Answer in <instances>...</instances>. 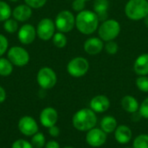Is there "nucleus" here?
<instances>
[{"label":"nucleus","mask_w":148,"mask_h":148,"mask_svg":"<svg viewBox=\"0 0 148 148\" xmlns=\"http://www.w3.org/2000/svg\"><path fill=\"white\" fill-rule=\"evenodd\" d=\"M100 19L92 10H84L75 16V27L84 35H91L99 28Z\"/></svg>","instance_id":"obj_1"},{"label":"nucleus","mask_w":148,"mask_h":148,"mask_svg":"<svg viewBox=\"0 0 148 148\" xmlns=\"http://www.w3.org/2000/svg\"><path fill=\"white\" fill-rule=\"evenodd\" d=\"M72 124L76 130L88 132L95 127L97 124V116L90 108H82L73 115Z\"/></svg>","instance_id":"obj_2"},{"label":"nucleus","mask_w":148,"mask_h":148,"mask_svg":"<svg viewBox=\"0 0 148 148\" xmlns=\"http://www.w3.org/2000/svg\"><path fill=\"white\" fill-rule=\"evenodd\" d=\"M126 16L133 21H140L148 15L147 0H129L125 6Z\"/></svg>","instance_id":"obj_3"},{"label":"nucleus","mask_w":148,"mask_h":148,"mask_svg":"<svg viewBox=\"0 0 148 148\" xmlns=\"http://www.w3.org/2000/svg\"><path fill=\"white\" fill-rule=\"evenodd\" d=\"M121 33V24L115 19H107L103 21L98 28L99 37L103 42L114 40Z\"/></svg>","instance_id":"obj_4"},{"label":"nucleus","mask_w":148,"mask_h":148,"mask_svg":"<svg viewBox=\"0 0 148 148\" xmlns=\"http://www.w3.org/2000/svg\"><path fill=\"white\" fill-rule=\"evenodd\" d=\"M55 24L59 32L68 33L75 26V16L69 10H62L56 15Z\"/></svg>","instance_id":"obj_5"},{"label":"nucleus","mask_w":148,"mask_h":148,"mask_svg":"<svg viewBox=\"0 0 148 148\" xmlns=\"http://www.w3.org/2000/svg\"><path fill=\"white\" fill-rule=\"evenodd\" d=\"M89 69V62L88 61L82 56L75 57L69 61L67 65L68 73L75 78L82 77L85 75Z\"/></svg>","instance_id":"obj_6"},{"label":"nucleus","mask_w":148,"mask_h":148,"mask_svg":"<svg viewBox=\"0 0 148 148\" xmlns=\"http://www.w3.org/2000/svg\"><path fill=\"white\" fill-rule=\"evenodd\" d=\"M36 81L42 89H50L56 86L57 82V76L51 68L43 67L38 71Z\"/></svg>","instance_id":"obj_7"},{"label":"nucleus","mask_w":148,"mask_h":148,"mask_svg":"<svg viewBox=\"0 0 148 148\" xmlns=\"http://www.w3.org/2000/svg\"><path fill=\"white\" fill-rule=\"evenodd\" d=\"M7 56L10 62L17 67H23L27 65L29 62V52L20 46L11 47L8 50Z\"/></svg>","instance_id":"obj_8"},{"label":"nucleus","mask_w":148,"mask_h":148,"mask_svg":"<svg viewBox=\"0 0 148 148\" xmlns=\"http://www.w3.org/2000/svg\"><path fill=\"white\" fill-rule=\"evenodd\" d=\"M56 24L55 22L50 18H42L37 24L36 27V36L43 40L48 41L53 37L55 35L56 30Z\"/></svg>","instance_id":"obj_9"},{"label":"nucleus","mask_w":148,"mask_h":148,"mask_svg":"<svg viewBox=\"0 0 148 148\" xmlns=\"http://www.w3.org/2000/svg\"><path fill=\"white\" fill-rule=\"evenodd\" d=\"M108 139L107 134L100 127H94L87 132L86 142L92 147H100L103 146Z\"/></svg>","instance_id":"obj_10"},{"label":"nucleus","mask_w":148,"mask_h":148,"mask_svg":"<svg viewBox=\"0 0 148 148\" xmlns=\"http://www.w3.org/2000/svg\"><path fill=\"white\" fill-rule=\"evenodd\" d=\"M17 127L20 133L27 137H32L38 132L39 129L36 121L31 116L22 117L18 121Z\"/></svg>","instance_id":"obj_11"},{"label":"nucleus","mask_w":148,"mask_h":148,"mask_svg":"<svg viewBox=\"0 0 148 148\" xmlns=\"http://www.w3.org/2000/svg\"><path fill=\"white\" fill-rule=\"evenodd\" d=\"M40 123L47 128H49L52 126H55L58 121V113L57 111L51 107H47L43 108L39 116Z\"/></svg>","instance_id":"obj_12"},{"label":"nucleus","mask_w":148,"mask_h":148,"mask_svg":"<svg viewBox=\"0 0 148 148\" xmlns=\"http://www.w3.org/2000/svg\"><path fill=\"white\" fill-rule=\"evenodd\" d=\"M36 36V29L32 24H23L18 30L17 37L21 43L28 45L32 43Z\"/></svg>","instance_id":"obj_13"},{"label":"nucleus","mask_w":148,"mask_h":148,"mask_svg":"<svg viewBox=\"0 0 148 148\" xmlns=\"http://www.w3.org/2000/svg\"><path fill=\"white\" fill-rule=\"evenodd\" d=\"M84 51L90 56H96L104 49V42L100 37H90L83 44Z\"/></svg>","instance_id":"obj_14"},{"label":"nucleus","mask_w":148,"mask_h":148,"mask_svg":"<svg viewBox=\"0 0 148 148\" xmlns=\"http://www.w3.org/2000/svg\"><path fill=\"white\" fill-rule=\"evenodd\" d=\"M89 108L95 113H104L110 108V101L106 95H99L91 99Z\"/></svg>","instance_id":"obj_15"},{"label":"nucleus","mask_w":148,"mask_h":148,"mask_svg":"<svg viewBox=\"0 0 148 148\" xmlns=\"http://www.w3.org/2000/svg\"><path fill=\"white\" fill-rule=\"evenodd\" d=\"M133 137L132 130L126 125H120L114 131V138L119 144L125 145L130 142Z\"/></svg>","instance_id":"obj_16"},{"label":"nucleus","mask_w":148,"mask_h":148,"mask_svg":"<svg viewBox=\"0 0 148 148\" xmlns=\"http://www.w3.org/2000/svg\"><path fill=\"white\" fill-rule=\"evenodd\" d=\"M32 15V9L27 4H20L15 7L12 10L13 18L17 22H25L30 18Z\"/></svg>","instance_id":"obj_17"},{"label":"nucleus","mask_w":148,"mask_h":148,"mask_svg":"<svg viewBox=\"0 0 148 148\" xmlns=\"http://www.w3.org/2000/svg\"><path fill=\"white\" fill-rule=\"evenodd\" d=\"M134 70L139 75H148V53L140 55L134 64Z\"/></svg>","instance_id":"obj_18"},{"label":"nucleus","mask_w":148,"mask_h":148,"mask_svg":"<svg viewBox=\"0 0 148 148\" xmlns=\"http://www.w3.org/2000/svg\"><path fill=\"white\" fill-rule=\"evenodd\" d=\"M109 9L108 0H95L94 3V12L98 16L100 21L103 22L108 18Z\"/></svg>","instance_id":"obj_19"},{"label":"nucleus","mask_w":148,"mask_h":148,"mask_svg":"<svg viewBox=\"0 0 148 148\" xmlns=\"http://www.w3.org/2000/svg\"><path fill=\"white\" fill-rule=\"evenodd\" d=\"M122 108L130 114H134L137 111H139L140 104L136 98H134L132 95H125L121 101Z\"/></svg>","instance_id":"obj_20"},{"label":"nucleus","mask_w":148,"mask_h":148,"mask_svg":"<svg viewBox=\"0 0 148 148\" xmlns=\"http://www.w3.org/2000/svg\"><path fill=\"white\" fill-rule=\"evenodd\" d=\"M101 128L108 134H112L115 131L116 127H118L117 125V121L114 117L108 115L105 116L101 119V123H100Z\"/></svg>","instance_id":"obj_21"},{"label":"nucleus","mask_w":148,"mask_h":148,"mask_svg":"<svg viewBox=\"0 0 148 148\" xmlns=\"http://www.w3.org/2000/svg\"><path fill=\"white\" fill-rule=\"evenodd\" d=\"M13 71V64L7 58L0 57V75L1 76H9Z\"/></svg>","instance_id":"obj_22"},{"label":"nucleus","mask_w":148,"mask_h":148,"mask_svg":"<svg viewBox=\"0 0 148 148\" xmlns=\"http://www.w3.org/2000/svg\"><path fill=\"white\" fill-rule=\"evenodd\" d=\"M12 10L10 6L3 1H0V22H4L10 17Z\"/></svg>","instance_id":"obj_23"},{"label":"nucleus","mask_w":148,"mask_h":148,"mask_svg":"<svg viewBox=\"0 0 148 148\" xmlns=\"http://www.w3.org/2000/svg\"><path fill=\"white\" fill-rule=\"evenodd\" d=\"M30 143L32 144L34 148H42L45 147L46 144V138L42 133L37 132L36 134H34L31 137V141Z\"/></svg>","instance_id":"obj_24"},{"label":"nucleus","mask_w":148,"mask_h":148,"mask_svg":"<svg viewBox=\"0 0 148 148\" xmlns=\"http://www.w3.org/2000/svg\"><path fill=\"white\" fill-rule=\"evenodd\" d=\"M52 40H53V43L56 47L59 48V49H62L66 46L67 44V37L66 36L64 35V33H62V32H56L55 33V35L53 36L52 37Z\"/></svg>","instance_id":"obj_25"},{"label":"nucleus","mask_w":148,"mask_h":148,"mask_svg":"<svg viewBox=\"0 0 148 148\" xmlns=\"http://www.w3.org/2000/svg\"><path fill=\"white\" fill-rule=\"evenodd\" d=\"M133 148H148V134L138 135L133 142Z\"/></svg>","instance_id":"obj_26"},{"label":"nucleus","mask_w":148,"mask_h":148,"mask_svg":"<svg viewBox=\"0 0 148 148\" xmlns=\"http://www.w3.org/2000/svg\"><path fill=\"white\" fill-rule=\"evenodd\" d=\"M3 29L8 33H14L18 29V23L14 18H9L3 22Z\"/></svg>","instance_id":"obj_27"},{"label":"nucleus","mask_w":148,"mask_h":148,"mask_svg":"<svg viewBox=\"0 0 148 148\" xmlns=\"http://www.w3.org/2000/svg\"><path fill=\"white\" fill-rule=\"evenodd\" d=\"M136 86L141 92L148 93V76L142 75L136 79Z\"/></svg>","instance_id":"obj_28"},{"label":"nucleus","mask_w":148,"mask_h":148,"mask_svg":"<svg viewBox=\"0 0 148 148\" xmlns=\"http://www.w3.org/2000/svg\"><path fill=\"white\" fill-rule=\"evenodd\" d=\"M104 49L109 55H115L119 50V46L114 40L108 41L106 42V44H104Z\"/></svg>","instance_id":"obj_29"},{"label":"nucleus","mask_w":148,"mask_h":148,"mask_svg":"<svg viewBox=\"0 0 148 148\" xmlns=\"http://www.w3.org/2000/svg\"><path fill=\"white\" fill-rule=\"evenodd\" d=\"M11 148H34L32 144L26 140L18 139L13 142L11 145Z\"/></svg>","instance_id":"obj_30"},{"label":"nucleus","mask_w":148,"mask_h":148,"mask_svg":"<svg viewBox=\"0 0 148 148\" xmlns=\"http://www.w3.org/2000/svg\"><path fill=\"white\" fill-rule=\"evenodd\" d=\"M24 2L31 9H40L45 5L47 0H24Z\"/></svg>","instance_id":"obj_31"},{"label":"nucleus","mask_w":148,"mask_h":148,"mask_svg":"<svg viewBox=\"0 0 148 148\" xmlns=\"http://www.w3.org/2000/svg\"><path fill=\"white\" fill-rule=\"evenodd\" d=\"M139 114H140L141 117L148 119V97H147L140 105Z\"/></svg>","instance_id":"obj_32"},{"label":"nucleus","mask_w":148,"mask_h":148,"mask_svg":"<svg viewBox=\"0 0 148 148\" xmlns=\"http://www.w3.org/2000/svg\"><path fill=\"white\" fill-rule=\"evenodd\" d=\"M9 42L8 39L2 34H0V57L5 54V52L8 49Z\"/></svg>","instance_id":"obj_33"},{"label":"nucleus","mask_w":148,"mask_h":148,"mask_svg":"<svg viewBox=\"0 0 148 148\" xmlns=\"http://www.w3.org/2000/svg\"><path fill=\"white\" fill-rule=\"evenodd\" d=\"M85 3H86V2L83 0H74L72 3V8L74 10H75L77 12H81V11L84 10Z\"/></svg>","instance_id":"obj_34"},{"label":"nucleus","mask_w":148,"mask_h":148,"mask_svg":"<svg viewBox=\"0 0 148 148\" xmlns=\"http://www.w3.org/2000/svg\"><path fill=\"white\" fill-rule=\"evenodd\" d=\"M49 135H50L51 137L56 138V137H58L59 134H60V128H59L56 125L52 126V127H50L49 128Z\"/></svg>","instance_id":"obj_35"},{"label":"nucleus","mask_w":148,"mask_h":148,"mask_svg":"<svg viewBox=\"0 0 148 148\" xmlns=\"http://www.w3.org/2000/svg\"><path fill=\"white\" fill-rule=\"evenodd\" d=\"M44 148H60V145L57 141L52 140L46 142Z\"/></svg>","instance_id":"obj_36"},{"label":"nucleus","mask_w":148,"mask_h":148,"mask_svg":"<svg viewBox=\"0 0 148 148\" xmlns=\"http://www.w3.org/2000/svg\"><path fill=\"white\" fill-rule=\"evenodd\" d=\"M6 97H7V95H6L5 89L2 86H0V103L4 102V101L6 100Z\"/></svg>","instance_id":"obj_37"},{"label":"nucleus","mask_w":148,"mask_h":148,"mask_svg":"<svg viewBox=\"0 0 148 148\" xmlns=\"http://www.w3.org/2000/svg\"><path fill=\"white\" fill-rule=\"evenodd\" d=\"M143 20H144V23H145L146 26L148 28V15L146 16V17H145V18H144V19H143Z\"/></svg>","instance_id":"obj_38"},{"label":"nucleus","mask_w":148,"mask_h":148,"mask_svg":"<svg viewBox=\"0 0 148 148\" xmlns=\"http://www.w3.org/2000/svg\"><path fill=\"white\" fill-rule=\"evenodd\" d=\"M10 2H17V1H19V0H10Z\"/></svg>","instance_id":"obj_39"},{"label":"nucleus","mask_w":148,"mask_h":148,"mask_svg":"<svg viewBox=\"0 0 148 148\" xmlns=\"http://www.w3.org/2000/svg\"><path fill=\"white\" fill-rule=\"evenodd\" d=\"M63 148H75V147H63Z\"/></svg>","instance_id":"obj_40"},{"label":"nucleus","mask_w":148,"mask_h":148,"mask_svg":"<svg viewBox=\"0 0 148 148\" xmlns=\"http://www.w3.org/2000/svg\"><path fill=\"white\" fill-rule=\"evenodd\" d=\"M83 1H85V2H88V1H91V0H83Z\"/></svg>","instance_id":"obj_41"},{"label":"nucleus","mask_w":148,"mask_h":148,"mask_svg":"<svg viewBox=\"0 0 148 148\" xmlns=\"http://www.w3.org/2000/svg\"><path fill=\"white\" fill-rule=\"evenodd\" d=\"M125 148H132V147H125Z\"/></svg>","instance_id":"obj_42"},{"label":"nucleus","mask_w":148,"mask_h":148,"mask_svg":"<svg viewBox=\"0 0 148 148\" xmlns=\"http://www.w3.org/2000/svg\"><path fill=\"white\" fill-rule=\"evenodd\" d=\"M147 1H148V0H147Z\"/></svg>","instance_id":"obj_43"}]
</instances>
